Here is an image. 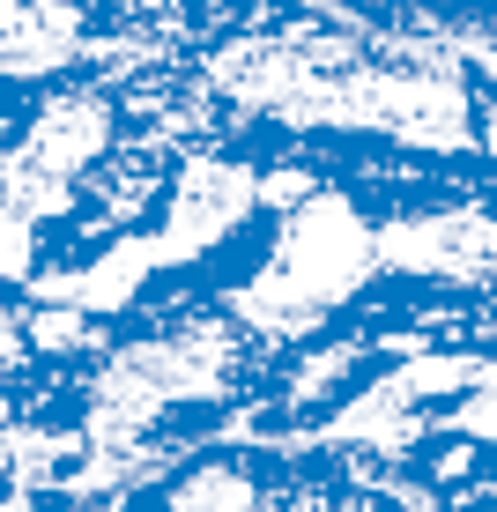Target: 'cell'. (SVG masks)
<instances>
[]
</instances>
